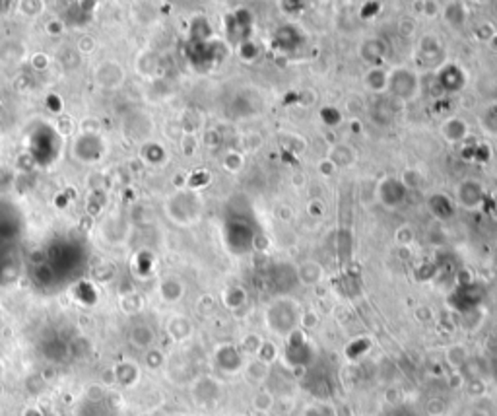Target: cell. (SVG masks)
<instances>
[{"instance_id": "8", "label": "cell", "mask_w": 497, "mask_h": 416, "mask_svg": "<svg viewBox=\"0 0 497 416\" xmlns=\"http://www.w3.org/2000/svg\"><path fill=\"white\" fill-rule=\"evenodd\" d=\"M274 41L278 45L282 51H295V49H300L303 41H305V37H303V33L295 28V26H291V23H286V26H282L276 30L274 33Z\"/></svg>"}, {"instance_id": "33", "label": "cell", "mask_w": 497, "mask_h": 416, "mask_svg": "<svg viewBox=\"0 0 497 416\" xmlns=\"http://www.w3.org/2000/svg\"><path fill=\"white\" fill-rule=\"evenodd\" d=\"M303 416H336V410L331 405H313Z\"/></svg>"}, {"instance_id": "30", "label": "cell", "mask_w": 497, "mask_h": 416, "mask_svg": "<svg viewBox=\"0 0 497 416\" xmlns=\"http://www.w3.org/2000/svg\"><path fill=\"white\" fill-rule=\"evenodd\" d=\"M272 403H274V397H272V393H269V391H260V393H257L255 399H253V406H255L257 410H260V413L270 410Z\"/></svg>"}, {"instance_id": "39", "label": "cell", "mask_w": 497, "mask_h": 416, "mask_svg": "<svg viewBox=\"0 0 497 416\" xmlns=\"http://www.w3.org/2000/svg\"><path fill=\"white\" fill-rule=\"evenodd\" d=\"M379 10H381V4H377V2H367V4H363L362 18L369 20V18H373V16H377Z\"/></svg>"}, {"instance_id": "26", "label": "cell", "mask_w": 497, "mask_h": 416, "mask_svg": "<svg viewBox=\"0 0 497 416\" xmlns=\"http://www.w3.org/2000/svg\"><path fill=\"white\" fill-rule=\"evenodd\" d=\"M482 126L486 133L497 135V105H491L482 117Z\"/></svg>"}, {"instance_id": "25", "label": "cell", "mask_w": 497, "mask_h": 416, "mask_svg": "<svg viewBox=\"0 0 497 416\" xmlns=\"http://www.w3.org/2000/svg\"><path fill=\"white\" fill-rule=\"evenodd\" d=\"M369 350V341L367 339H358V341H353L348 348H346V356L350 358V360H358L362 354H365Z\"/></svg>"}, {"instance_id": "24", "label": "cell", "mask_w": 497, "mask_h": 416, "mask_svg": "<svg viewBox=\"0 0 497 416\" xmlns=\"http://www.w3.org/2000/svg\"><path fill=\"white\" fill-rule=\"evenodd\" d=\"M321 119L327 126H336L342 123V113L336 109V107L327 105V107H322L321 109Z\"/></svg>"}, {"instance_id": "19", "label": "cell", "mask_w": 497, "mask_h": 416, "mask_svg": "<svg viewBox=\"0 0 497 416\" xmlns=\"http://www.w3.org/2000/svg\"><path fill=\"white\" fill-rule=\"evenodd\" d=\"M334 167H346L353 162V152L350 146L334 144L331 148V156H329Z\"/></svg>"}, {"instance_id": "38", "label": "cell", "mask_w": 497, "mask_h": 416, "mask_svg": "<svg viewBox=\"0 0 497 416\" xmlns=\"http://www.w3.org/2000/svg\"><path fill=\"white\" fill-rule=\"evenodd\" d=\"M400 181H402L406 189H416L420 185V176H418L416 171H410V169H408V171L404 173V179H400Z\"/></svg>"}, {"instance_id": "29", "label": "cell", "mask_w": 497, "mask_h": 416, "mask_svg": "<svg viewBox=\"0 0 497 416\" xmlns=\"http://www.w3.org/2000/svg\"><path fill=\"white\" fill-rule=\"evenodd\" d=\"M224 302L228 303V308H239V305L245 303V292L241 288H229L224 294Z\"/></svg>"}, {"instance_id": "31", "label": "cell", "mask_w": 497, "mask_h": 416, "mask_svg": "<svg viewBox=\"0 0 497 416\" xmlns=\"http://www.w3.org/2000/svg\"><path fill=\"white\" fill-rule=\"evenodd\" d=\"M276 354H278V350H276V346H274V344L262 343L259 354H257V360H260V362H264L266 366H270L272 362H274V360H276Z\"/></svg>"}, {"instance_id": "13", "label": "cell", "mask_w": 497, "mask_h": 416, "mask_svg": "<svg viewBox=\"0 0 497 416\" xmlns=\"http://www.w3.org/2000/svg\"><path fill=\"white\" fill-rule=\"evenodd\" d=\"M427 208L435 218L439 220L453 218V214H455V207H453L451 198H447L445 195H431L427 200Z\"/></svg>"}, {"instance_id": "20", "label": "cell", "mask_w": 497, "mask_h": 416, "mask_svg": "<svg viewBox=\"0 0 497 416\" xmlns=\"http://www.w3.org/2000/svg\"><path fill=\"white\" fill-rule=\"evenodd\" d=\"M445 358L453 368H460L462 370V366L470 360V354H468V348H466L465 344H453V346L447 348Z\"/></svg>"}, {"instance_id": "10", "label": "cell", "mask_w": 497, "mask_h": 416, "mask_svg": "<svg viewBox=\"0 0 497 416\" xmlns=\"http://www.w3.org/2000/svg\"><path fill=\"white\" fill-rule=\"evenodd\" d=\"M216 362L217 366L228 372V374H235L243 368V354L239 348H235L233 344H226L222 346L216 354Z\"/></svg>"}, {"instance_id": "14", "label": "cell", "mask_w": 497, "mask_h": 416, "mask_svg": "<svg viewBox=\"0 0 497 416\" xmlns=\"http://www.w3.org/2000/svg\"><path fill=\"white\" fill-rule=\"evenodd\" d=\"M298 272V281L301 284H307V286H315L317 282H321L322 278V267L317 261H305L301 263L300 267L295 269Z\"/></svg>"}, {"instance_id": "17", "label": "cell", "mask_w": 497, "mask_h": 416, "mask_svg": "<svg viewBox=\"0 0 497 416\" xmlns=\"http://www.w3.org/2000/svg\"><path fill=\"white\" fill-rule=\"evenodd\" d=\"M447 23H451L453 28H460L466 21V6L462 2H451L443 8Z\"/></svg>"}, {"instance_id": "2", "label": "cell", "mask_w": 497, "mask_h": 416, "mask_svg": "<svg viewBox=\"0 0 497 416\" xmlns=\"http://www.w3.org/2000/svg\"><path fill=\"white\" fill-rule=\"evenodd\" d=\"M284 358L291 368H307L313 362L315 352H313L309 341L305 339V334L301 331H295L288 337Z\"/></svg>"}, {"instance_id": "44", "label": "cell", "mask_w": 497, "mask_h": 416, "mask_svg": "<svg viewBox=\"0 0 497 416\" xmlns=\"http://www.w3.org/2000/svg\"><path fill=\"white\" fill-rule=\"evenodd\" d=\"M352 129L358 133V131H360V125H358V123H352Z\"/></svg>"}, {"instance_id": "42", "label": "cell", "mask_w": 497, "mask_h": 416, "mask_svg": "<svg viewBox=\"0 0 497 416\" xmlns=\"http://www.w3.org/2000/svg\"><path fill=\"white\" fill-rule=\"evenodd\" d=\"M466 416H487L486 413H482V410H472L470 415H466Z\"/></svg>"}, {"instance_id": "22", "label": "cell", "mask_w": 497, "mask_h": 416, "mask_svg": "<svg viewBox=\"0 0 497 416\" xmlns=\"http://www.w3.org/2000/svg\"><path fill=\"white\" fill-rule=\"evenodd\" d=\"M420 51H422L425 59H439V57L443 55V47H441V43H439L437 37L425 35L422 43H420Z\"/></svg>"}, {"instance_id": "36", "label": "cell", "mask_w": 497, "mask_h": 416, "mask_svg": "<svg viewBox=\"0 0 497 416\" xmlns=\"http://www.w3.org/2000/svg\"><path fill=\"white\" fill-rule=\"evenodd\" d=\"M226 167L228 169H231V171H237V169H241V166H243V158H241V154H235V152H229L228 158H226Z\"/></svg>"}, {"instance_id": "37", "label": "cell", "mask_w": 497, "mask_h": 416, "mask_svg": "<svg viewBox=\"0 0 497 416\" xmlns=\"http://www.w3.org/2000/svg\"><path fill=\"white\" fill-rule=\"evenodd\" d=\"M474 35H476L480 41H489V39L494 37V32H491V28H489L487 23H480V26H476V30H474Z\"/></svg>"}, {"instance_id": "5", "label": "cell", "mask_w": 497, "mask_h": 416, "mask_svg": "<svg viewBox=\"0 0 497 416\" xmlns=\"http://www.w3.org/2000/svg\"><path fill=\"white\" fill-rule=\"evenodd\" d=\"M406 193H408V189L404 187L402 181L396 177H387L377 187V197L387 208L400 207L406 200Z\"/></svg>"}, {"instance_id": "3", "label": "cell", "mask_w": 497, "mask_h": 416, "mask_svg": "<svg viewBox=\"0 0 497 416\" xmlns=\"http://www.w3.org/2000/svg\"><path fill=\"white\" fill-rule=\"evenodd\" d=\"M418 88H420L418 76L408 68H394L389 74V90H391L393 97L400 100V102L412 100L418 94Z\"/></svg>"}, {"instance_id": "23", "label": "cell", "mask_w": 497, "mask_h": 416, "mask_svg": "<svg viewBox=\"0 0 497 416\" xmlns=\"http://www.w3.org/2000/svg\"><path fill=\"white\" fill-rule=\"evenodd\" d=\"M247 374L248 377L253 379V381H262V379H266L270 375V368L264 362H260V360H251L247 366Z\"/></svg>"}, {"instance_id": "9", "label": "cell", "mask_w": 497, "mask_h": 416, "mask_svg": "<svg viewBox=\"0 0 497 416\" xmlns=\"http://www.w3.org/2000/svg\"><path fill=\"white\" fill-rule=\"evenodd\" d=\"M439 86L445 90V92H458V90H462L465 88V73H462V68L460 66H456V64H445L441 70H439Z\"/></svg>"}, {"instance_id": "18", "label": "cell", "mask_w": 497, "mask_h": 416, "mask_svg": "<svg viewBox=\"0 0 497 416\" xmlns=\"http://www.w3.org/2000/svg\"><path fill=\"white\" fill-rule=\"evenodd\" d=\"M363 82L371 92H383L389 88V74L384 73L383 68H371L369 73L365 74Z\"/></svg>"}, {"instance_id": "15", "label": "cell", "mask_w": 497, "mask_h": 416, "mask_svg": "<svg viewBox=\"0 0 497 416\" xmlns=\"http://www.w3.org/2000/svg\"><path fill=\"white\" fill-rule=\"evenodd\" d=\"M384 53H387V47H384V43L381 39H367V41L362 43V47H360V55H362L363 61H367V63H379V61H383Z\"/></svg>"}, {"instance_id": "40", "label": "cell", "mask_w": 497, "mask_h": 416, "mask_svg": "<svg viewBox=\"0 0 497 416\" xmlns=\"http://www.w3.org/2000/svg\"><path fill=\"white\" fill-rule=\"evenodd\" d=\"M280 6L282 8H286L284 12H290V14H298V12H301L303 8H305V4L303 2H280Z\"/></svg>"}, {"instance_id": "7", "label": "cell", "mask_w": 497, "mask_h": 416, "mask_svg": "<svg viewBox=\"0 0 497 416\" xmlns=\"http://www.w3.org/2000/svg\"><path fill=\"white\" fill-rule=\"evenodd\" d=\"M456 198L465 208H478L486 198V195H484V187L478 181L468 179L456 187Z\"/></svg>"}, {"instance_id": "27", "label": "cell", "mask_w": 497, "mask_h": 416, "mask_svg": "<svg viewBox=\"0 0 497 416\" xmlns=\"http://www.w3.org/2000/svg\"><path fill=\"white\" fill-rule=\"evenodd\" d=\"M336 249H338V255H340L342 259L348 257V255H352V236H350V231L342 229L340 234H338V245H336Z\"/></svg>"}, {"instance_id": "28", "label": "cell", "mask_w": 497, "mask_h": 416, "mask_svg": "<svg viewBox=\"0 0 497 416\" xmlns=\"http://www.w3.org/2000/svg\"><path fill=\"white\" fill-rule=\"evenodd\" d=\"M262 339L260 337H257V334H247L245 339H243V343H241V348L239 350H243V352H247V354H259L260 350V346H262Z\"/></svg>"}, {"instance_id": "16", "label": "cell", "mask_w": 497, "mask_h": 416, "mask_svg": "<svg viewBox=\"0 0 497 416\" xmlns=\"http://www.w3.org/2000/svg\"><path fill=\"white\" fill-rule=\"evenodd\" d=\"M295 269H291L288 265H276L272 271H270V282L278 288V290H288L291 288L295 282H298V276H291V278H286V274H291Z\"/></svg>"}, {"instance_id": "32", "label": "cell", "mask_w": 497, "mask_h": 416, "mask_svg": "<svg viewBox=\"0 0 497 416\" xmlns=\"http://www.w3.org/2000/svg\"><path fill=\"white\" fill-rule=\"evenodd\" d=\"M239 55H241L243 61L251 63V61H255V59L259 57V47L253 41H241V45H239Z\"/></svg>"}, {"instance_id": "6", "label": "cell", "mask_w": 497, "mask_h": 416, "mask_svg": "<svg viewBox=\"0 0 497 416\" xmlns=\"http://www.w3.org/2000/svg\"><path fill=\"white\" fill-rule=\"evenodd\" d=\"M228 241L229 247L235 253H247L253 247L255 241V229L251 228L245 222H229L228 224Z\"/></svg>"}, {"instance_id": "21", "label": "cell", "mask_w": 497, "mask_h": 416, "mask_svg": "<svg viewBox=\"0 0 497 416\" xmlns=\"http://www.w3.org/2000/svg\"><path fill=\"white\" fill-rule=\"evenodd\" d=\"M394 113H396V109H394V105L391 100H379L375 107H373V117H375V121L377 123H391L393 121Z\"/></svg>"}, {"instance_id": "1", "label": "cell", "mask_w": 497, "mask_h": 416, "mask_svg": "<svg viewBox=\"0 0 497 416\" xmlns=\"http://www.w3.org/2000/svg\"><path fill=\"white\" fill-rule=\"evenodd\" d=\"M301 321V312L298 303L280 298L276 302L270 303L266 310V325L272 333L282 334V337H290L291 333L298 331V325Z\"/></svg>"}, {"instance_id": "41", "label": "cell", "mask_w": 497, "mask_h": 416, "mask_svg": "<svg viewBox=\"0 0 497 416\" xmlns=\"http://www.w3.org/2000/svg\"><path fill=\"white\" fill-rule=\"evenodd\" d=\"M334 164H332L331 160H324V162H321L319 164V171H321L322 176H331V173H334Z\"/></svg>"}, {"instance_id": "11", "label": "cell", "mask_w": 497, "mask_h": 416, "mask_svg": "<svg viewBox=\"0 0 497 416\" xmlns=\"http://www.w3.org/2000/svg\"><path fill=\"white\" fill-rule=\"evenodd\" d=\"M305 385H307L309 393H313L315 397H319V399H329V397L334 393L332 379L324 374V372H321V374L309 372V374H307V379H305Z\"/></svg>"}, {"instance_id": "4", "label": "cell", "mask_w": 497, "mask_h": 416, "mask_svg": "<svg viewBox=\"0 0 497 416\" xmlns=\"http://www.w3.org/2000/svg\"><path fill=\"white\" fill-rule=\"evenodd\" d=\"M482 300H484L482 286L470 282V284H465V286H458V288H456L453 298H451V303H453L460 313H466L472 312V310H478V305L482 303Z\"/></svg>"}, {"instance_id": "12", "label": "cell", "mask_w": 497, "mask_h": 416, "mask_svg": "<svg viewBox=\"0 0 497 416\" xmlns=\"http://www.w3.org/2000/svg\"><path fill=\"white\" fill-rule=\"evenodd\" d=\"M441 133L449 142H462L468 135V125L458 117H449L441 125Z\"/></svg>"}, {"instance_id": "35", "label": "cell", "mask_w": 497, "mask_h": 416, "mask_svg": "<svg viewBox=\"0 0 497 416\" xmlns=\"http://www.w3.org/2000/svg\"><path fill=\"white\" fill-rule=\"evenodd\" d=\"M384 416H420L418 413H416L414 408L412 406H408V405H396L393 406L389 413Z\"/></svg>"}, {"instance_id": "34", "label": "cell", "mask_w": 497, "mask_h": 416, "mask_svg": "<svg viewBox=\"0 0 497 416\" xmlns=\"http://www.w3.org/2000/svg\"><path fill=\"white\" fill-rule=\"evenodd\" d=\"M394 238H396V243L408 245V243H412V240H414V231L408 228V226H402V228H398V231L394 234Z\"/></svg>"}, {"instance_id": "43", "label": "cell", "mask_w": 497, "mask_h": 416, "mask_svg": "<svg viewBox=\"0 0 497 416\" xmlns=\"http://www.w3.org/2000/svg\"><path fill=\"white\" fill-rule=\"evenodd\" d=\"M491 210H494V214H496V216H497V195H496V197H494V207H491Z\"/></svg>"}]
</instances>
